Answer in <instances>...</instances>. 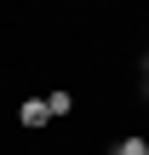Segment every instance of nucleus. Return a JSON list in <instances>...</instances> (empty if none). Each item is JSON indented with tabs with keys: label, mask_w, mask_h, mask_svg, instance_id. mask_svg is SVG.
Returning <instances> with one entry per match:
<instances>
[{
	"label": "nucleus",
	"mask_w": 149,
	"mask_h": 155,
	"mask_svg": "<svg viewBox=\"0 0 149 155\" xmlns=\"http://www.w3.org/2000/svg\"><path fill=\"white\" fill-rule=\"evenodd\" d=\"M17 121H23L29 132H40V127L52 121V109H46V98H23V104H17Z\"/></svg>",
	"instance_id": "f257e3e1"
},
{
	"label": "nucleus",
	"mask_w": 149,
	"mask_h": 155,
	"mask_svg": "<svg viewBox=\"0 0 149 155\" xmlns=\"http://www.w3.org/2000/svg\"><path fill=\"white\" fill-rule=\"evenodd\" d=\"M109 155H149V138H144V132H132V138H121Z\"/></svg>",
	"instance_id": "f03ea898"
},
{
	"label": "nucleus",
	"mask_w": 149,
	"mask_h": 155,
	"mask_svg": "<svg viewBox=\"0 0 149 155\" xmlns=\"http://www.w3.org/2000/svg\"><path fill=\"white\" fill-rule=\"evenodd\" d=\"M46 109H52V121H57V115H69V109H75V98H69V92H63V86H57V92H52V98H46Z\"/></svg>",
	"instance_id": "7ed1b4c3"
},
{
	"label": "nucleus",
	"mask_w": 149,
	"mask_h": 155,
	"mask_svg": "<svg viewBox=\"0 0 149 155\" xmlns=\"http://www.w3.org/2000/svg\"><path fill=\"white\" fill-rule=\"evenodd\" d=\"M144 86H149V69H144Z\"/></svg>",
	"instance_id": "20e7f679"
},
{
	"label": "nucleus",
	"mask_w": 149,
	"mask_h": 155,
	"mask_svg": "<svg viewBox=\"0 0 149 155\" xmlns=\"http://www.w3.org/2000/svg\"><path fill=\"white\" fill-rule=\"evenodd\" d=\"M144 138H149V127H144Z\"/></svg>",
	"instance_id": "39448f33"
}]
</instances>
